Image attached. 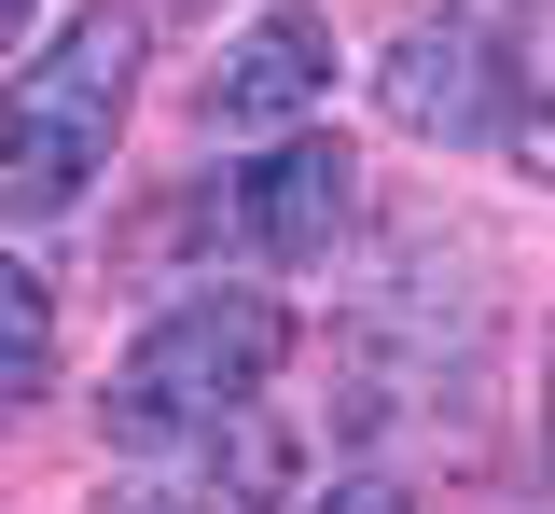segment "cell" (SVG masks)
<instances>
[{
	"label": "cell",
	"mask_w": 555,
	"mask_h": 514,
	"mask_svg": "<svg viewBox=\"0 0 555 514\" xmlns=\"http://www.w3.org/2000/svg\"><path fill=\"white\" fill-rule=\"evenodd\" d=\"M139 42H153V14L139 0H83L69 28H42L28 56H14V112H0V209L14 222H56L112 140H126V98H139Z\"/></svg>",
	"instance_id": "6da1fadb"
},
{
	"label": "cell",
	"mask_w": 555,
	"mask_h": 514,
	"mask_svg": "<svg viewBox=\"0 0 555 514\" xmlns=\"http://www.w3.org/2000/svg\"><path fill=\"white\" fill-rule=\"evenodd\" d=\"M278 348H292V320H278L264 293H222V279H195V293H167L153 306V334H139L126 362H112V445H208L236 403H264V375Z\"/></svg>",
	"instance_id": "7a4b0ae2"
},
{
	"label": "cell",
	"mask_w": 555,
	"mask_h": 514,
	"mask_svg": "<svg viewBox=\"0 0 555 514\" xmlns=\"http://www.w3.org/2000/svg\"><path fill=\"white\" fill-rule=\"evenodd\" d=\"M375 112H389L403 140H430V153L514 126V56H500V28H486V14H403L389 56H375Z\"/></svg>",
	"instance_id": "3957f363"
},
{
	"label": "cell",
	"mask_w": 555,
	"mask_h": 514,
	"mask_svg": "<svg viewBox=\"0 0 555 514\" xmlns=\"http://www.w3.org/2000/svg\"><path fill=\"white\" fill-rule=\"evenodd\" d=\"M320 98H334V14L264 0L208 70V126L222 140H292V126H320Z\"/></svg>",
	"instance_id": "277c9868"
},
{
	"label": "cell",
	"mask_w": 555,
	"mask_h": 514,
	"mask_svg": "<svg viewBox=\"0 0 555 514\" xmlns=\"http://www.w3.org/2000/svg\"><path fill=\"white\" fill-rule=\"evenodd\" d=\"M361 222V153L334 126H292L264 140V167L236 181V236L264 250V265H334V236Z\"/></svg>",
	"instance_id": "5b68a950"
},
{
	"label": "cell",
	"mask_w": 555,
	"mask_h": 514,
	"mask_svg": "<svg viewBox=\"0 0 555 514\" xmlns=\"http://www.w3.org/2000/svg\"><path fill=\"white\" fill-rule=\"evenodd\" d=\"M500 56H514V153L555 167V0H500Z\"/></svg>",
	"instance_id": "8992f818"
},
{
	"label": "cell",
	"mask_w": 555,
	"mask_h": 514,
	"mask_svg": "<svg viewBox=\"0 0 555 514\" xmlns=\"http://www.w3.org/2000/svg\"><path fill=\"white\" fill-rule=\"evenodd\" d=\"M0 389H14V403H42V389H56V293H42L28 265L0 279Z\"/></svg>",
	"instance_id": "52a82bcc"
},
{
	"label": "cell",
	"mask_w": 555,
	"mask_h": 514,
	"mask_svg": "<svg viewBox=\"0 0 555 514\" xmlns=\"http://www.w3.org/2000/svg\"><path fill=\"white\" fill-rule=\"evenodd\" d=\"M306 514H416V501H403V487H389V473H347V487H320V501H306Z\"/></svg>",
	"instance_id": "ba28073f"
},
{
	"label": "cell",
	"mask_w": 555,
	"mask_h": 514,
	"mask_svg": "<svg viewBox=\"0 0 555 514\" xmlns=\"http://www.w3.org/2000/svg\"><path fill=\"white\" fill-rule=\"evenodd\" d=\"M83 514H181V501H153V487H98Z\"/></svg>",
	"instance_id": "9c48e42d"
},
{
	"label": "cell",
	"mask_w": 555,
	"mask_h": 514,
	"mask_svg": "<svg viewBox=\"0 0 555 514\" xmlns=\"http://www.w3.org/2000/svg\"><path fill=\"white\" fill-rule=\"evenodd\" d=\"M28 14H42V0H0V42H14V56H28Z\"/></svg>",
	"instance_id": "30bf717a"
},
{
	"label": "cell",
	"mask_w": 555,
	"mask_h": 514,
	"mask_svg": "<svg viewBox=\"0 0 555 514\" xmlns=\"http://www.w3.org/2000/svg\"><path fill=\"white\" fill-rule=\"evenodd\" d=\"M542 459H555V375H542Z\"/></svg>",
	"instance_id": "8fae6325"
}]
</instances>
